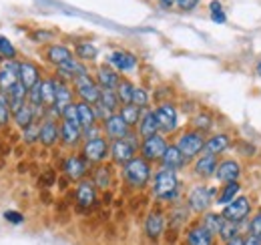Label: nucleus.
Listing matches in <instances>:
<instances>
[{
	"label": "nucleus",
	"instance_id": "nucleus-17",
	"mask_svg": "<svg viewBox=\"0 0 261 245\" xmlns=\"http://www.w3.org/2000/svg\"><path fill=\"white\" fill-rule=\"evenodd\" d=\"M161 163H163V169L177 171V169H181V167L187 163V159H185V155L179 151L177 145H169L165 155L161 157Z\"/></svg>",
	"mask_w": 261,
	"mask_h": 245
},
{
	"label": "nucleus",
	"instance_id": "nucleus-11",
	"mask_svg": "<svg viewBox=\"0 0 261 245\" xmlns=\"http://www.w3.org/2000/svg\"><path fill=\"white\" fill-rule=\"evenodd\" d=\"M16 83H20V62L6 61L0 68V91L8 92Z\"/></svg>",
	"mask_w": 261,
	"mask_h": 245
},
{
	"label": "nucleus",
	"instance_id": "nucleus-52",
	"mask_svg": "<svg viewBox=\"0 0 261 245\" xmlns=\"http://www.w3.org/2000/svg\"><path fill=\"white\" fill-rule=\"evenodd\" d=\"M4 219L10 221V223H14V225H18V223L24 221V217L18 213V211H4Z\"/></svg>",
	"mask_w": 261,
	"mask_h": 245
},
{
	"label": "nucleus",
	"instance_id": "nucleus-22",
	"mask_svg": "<svg viewBox=\"0 0 261 245\" xmlns=\"http://www.w3.org/2000/svg\"><path fill=\"white\" fill-rule=\"evenodd\" d=\"M68 105H72V91L66 87L65 83L57 81V99H55V107H50V109H53L55 115H63V111Z\"/></svg>",
	"mask_w": 261,
	"mask_h": 245
},
{
	"label": "nucleus",
	"instance_id": "nucleus-9",
	"mask_svg": "<svg viewBox=\"0 0 261 245\" xmlns=\"http://www.w3.org/2000/svg\"><path fill=\"white\" fill-rule=\"evenodd\" d=\"M215 199V191L213 189H207L203 185L195 187L191 193H189V207L195 211V213H203L209 209V205L213 203Z\"/></svg>",
	"mask_w": 261,
	"mask_h": 245
},
{
	"label": "nucleus",
	"instance_id": "nucleus-5",
	"mask_svg": "<svg viewBox=\"0 0 261 245\" xmlns=\"http://www.w3.org/2000/svg\"><path fill=\"white\" fill-rule=\"evenodd\" d=\"M72 83H74V87H76L79 96H81L85 103H89V105H97L98 101H100V87L97 85V81L91 79L89 75L76 77Z\"/></svg>",
	"mask_w": 261,
	"mask_h": 245
},
{
	"label": "nucleus",
	"instance_id": "nucleus-55",
	"mask_svg": "<svg viewBox=\"0 0 261 245\" xmlns=\"http://www.w3.org/2000/svg\"><path fill=\"white\" fill-rule=\"evenodd\" d=\"M197 4H199V0H179V2H177V6H179L181 10H193Z\"/></svg>",
	"mask_w": 261,
	"mask_h": 245
},
{
	"label": "nucleus",
	"instance_id": "nucleus-6",
	"mask_svg": "<svg viewBox=\"0 0 261 245\" xmlns=\"http://www.w3.org/2000/svg\"><path fill=\"white\" fill-rule=\"evenodd\" d=\"M251 213V203H249V199L247 197H243V195H239V197H235L229 205H225V209H223V217L231 221V223H241V221H245L247 217Z\"/></svg>",
	"mask_w": 261,
	"mask_h": 245
},
{
	"label": "nucleus",
	"instance_id": "nucleus-14",
	"mask_svg": "<svg viewBox=\"0 0 261 245\" xmlns=\"http://www.w3.org/2000/svg\"><path fill=\"white\" fill-rule=\"evenodd\" d=\"M165 231V219L161 211H151L145 219V233L151 241H157Z\"/></svg>",
	"mask_w": 261,
	"mask_h": 245
},
{
	"label": "nucleus",
	"instance_id": "nucleus-32",
	"mask_svg": "<svg viewBox=\"0 0 261 245\" xmlns=\"http://www.w3.org/2000/svg\"><path fill=\"white\" fill-rule=\"evenodd\" d=\"M12 117H14V122L18 125V127H22V129H27V127H31L36 119V109H34L33 105H24L22 109H18L16 113H12Z\"/></svg>",
	"mask_w": 261,
	"mask_h": 245
},
{
	"label": "nucleus",
	"instance_id": "nucleus-28",
	"mask_svg": "<svg viewBox=\"0 0 261 245\" xmlns=\"http://www.w3.org/2000/svg\"><path fill=\"white\" fill-rule=\"evenodd\" d=\"M229 147V137L227 135H223V133H219V135H213L209 141H205V147H203V153L207 155H217L223 153V151H227Z\"/></svg>",
	"mask_w": 261,
	"mask_h": 245
},
{
	"label": "nucleus",
	"instance_id": "nucleus-43",
	"mask_svg": "<svg viewBox=\"0 0 261 245\" xmlns=\"http://www.w3.org/2000/svg\"><path fill=\"white\" fill-rule=\"evenodd\" d=\"M22 141L24 143H29V145H33L36 141H40V127L33 122L31 127H27V129H22Z\"/></svg>",
	"mask_w": 261,
	"mask_h": 245
},
{
	"label": "nucleus",
	"instance_id": "nucleus-19",
	"mask_svg": "<svg viewBox=\"0 0 261 245\" xmlns=\"http://www.w3.org/2000/svg\"><path fill=\"white\" fill-rule=\"evenodd\" d=\"M109 62H111L117 70H121V72H130V70L137 66V57L127 53V51H115V53L109 57Z\"/></svg>",
	"mask_w": 261,
	"mask_h": 245
},
{
	"label": "nucleus",
	"instance_id": "nucleus-13",
	"mask_svg": "<svg viewBox=\"0 0 261 245\" xmlns=\"http://www.w3.org/2000/svg\"><path fill=\"white\" fill-rule=\"evenodd\" d=\"M130 127L125 122V119L119 115V113H115V115H111L107 121H105V131H107V135L113 139V141H119V139H127L129 137V131Z\"/></svg>",
	"mask_w": 261,
	"mask_h": 245
},
{
	"label": "nucleus",
	"instance_id": "nucleus-12",
	"mask_svg": "<svg viewBox=\"0 0 261 245\" xmlns=\"http://www.w3.org/2000/svg\"><path fill=\"white\" fill-rule=\"evenodd\" d=\"M155 115H157V121H159V129L165 133H173L177 129V109L171 105V103H163L155 109Z\"/></svg>",
	"mask_w": 261,
	"mask_h": 245
},
{
	"label": "nucleus",
	"instance_id": "nucleus-21",
	"mask_svg": "<svg viewBox=\"0 0 261 245\" xmlns=\"http://www.w3.org/2000/svg\"><path fill=\"white\" fill-rule=\"evenodd\" d=\"M27 99H29V89L22 83H16L8 91V107H10V111L16 113L18 109H22L27 105Z\"/></svg>",
	"mask_w": 261,
	"mask_h": 245
},
{
	"label": "nucleus",
	"instance_id": "nucleus-51",
	"mask_svg": "<svg viewBox=\"0 0 261 245\" xmlns=\"http://www.w3.org/2000/svg\"><path fill=\"white\" fill-rule=\"evenodd\" d=\"M98 135H100V131H98L97 125H93V127H89V129H83V137H85L87 141L98 139Z\"/></svg>",
	"mask_w": 261,
	"mask_h": 245
},
{
	"label": "nucleus",
	"instance_id": "nucleus-26",
	"mask_svg": "<svg viewBox=\"0 0 261 245\" xmlns=\"http://www.w3.org/2000/svg\"><path fill=\"white\" fill-rule=\"evenodd\" d=\"M61 139L65 145H76L81 139H83V127L81 125H74V122L63 121L61 125Z\"/></svg>",
	"mask_w": 261,
	"mask_h": 245
},
{
	"label": "nucleus",
	"instance_id": "nucleus-59",
	"mask_svg": "<svg viewBox=\"0 0 261 245\" xmlns=\"http://www.w3.org/2000/svg\"><path fill=\"white\" fill-rule=\"evenodd\" d=\"M257 72H259V77H261V62L257 64Z\"/></svg>",
	"mask_w": 261,
	"mask_h": 245
},
{
	"label": "nucleus",
	"instance_id": "nucleus-36",
	"mask_svg": "<svg viewBox=\"0 0 261 245\" xmlns=\"http://www.w3.org/2000/svg\"><path fill=\"white\" fill-rule=\"evenodd\" d=\"M57 99V81L55 79H44L42 81V107H55Z\"/></svg>",
	"mask_w": 261,
	"mask_h": 245
},
{
	"label": "nucleus",
	"instance_id": "nucleus-3",
	"mask_svg": "<svg viewBox=\"0 0 261 245\" xmlns=\"http://www.w3.org/2000/svg\"><path fill=\"white\" fill-rule=\"evenodd\" d=\"M177 147H179L181 153L185 155V159L189 161V159L197 157L199 153H203L205 137H203V133H199V131H187V133H183V135L179 137Z\"/></svg>",
	"mask_w": 261,
	"mask_h": 245
},
{
	"label": "nucleus",
	"instance_id": "nucleus-20",
	"mask_svg": "<svg viewBox=\"0 0 261 245\" xmlns=\"http://www.w3.org/2000/svg\"><path fill=\"white\" fill-rule=\"evenodd\" d=\"M59 139H61V127L53 119H46L40 125V143L44 147H53Z\"/></svg>",
	"mask_w": 261,
	"mask_h": 245
},
{
	"label": "nucleus",
	"instance_id": "nucleus-33",
	"mask_svg": "<svg viewBox=\"0 0 261 245\" xmlns=\"http://www.w3.org/2000/svg\"><path fill=\"white\" fill-rule=\"evenodd\" d=\"M225 217H223V213H207L205 217H203V227L205 229H209L213 235H219L221 233V229H223V225H225Z\"/></svg>",
	"mask_w": 261,
	"mask_h": 245
},
{
	"label": "nucleus",
	"instance_id": "nucleus-29",
	"mask_svg": "<svg viewBox=\"0 0 261 245\" xmlns=\"http://www.w3.org/2000/svg\"><path fill=\"white\" fill-rule=\"evenodd\" d=\"M76 111H79V121H81L83 129H89V127L97 125V113H95L93 105L81 101V103H76Z\"/></svg>",
	"mask_w": 261,
	"mask_h": 245
},
{
	"label": "nucleus",
	"instance_id": "nucleus-35",
	"mask_svg": "<svg viewBox=\"0 0 261 245\" xmlns=\"http://www.w3.org/2000/svg\"><path fill=\"white\" fill-rule=\"evenodd\" d=\"M239 191H241V185L237 183V181H231V183H225V187L221 189V193H219V197L215 199L219 205H229L235 197H239Z\"/></svg>",
	"mask_w": 261,
	"mask_h": 245
},
{
	"label": "nucleus",
	"instance_id": "nucleus-37",
	"mask_svg": "<svg viewBox=\"0 0 261 245\" xmlns=\"http://www.w3.org/2000/svg\"><path fill=\"white\" fill-rule=\"evenodd\" d=\"M98 103H100L105 109H109L111 113H115V111L119 109V105H121L117 91H111V89H100V101H98Z\"/></svg>",
	"mask_w": 261,
	"mask_h": 245
},
{
	"label": "nucleus",
	"instance_id": "nucleus-54",
	"mask_svg": "<svg viewBox=\"0 0 261 245\" xmlns=\"http://www.w3.org/2000/svg\"><path fill=\"white\" fill-rule=\"evenodd\" d=\"M10 113H12V111H10V107L0 103V127L8 122V119H10Z\"/></svg>",
	"mask_w": 261,
	"mask_h": 245
},
{
	"label": "nucleus",
	"instance_id": "nucleus-56",
	"mask_svg": "<svg viewBox=\"0 0 261 245\" xmlns=\"http://www.w3.org/2000/svg\"><path fill=\"white\" fill-rule=\"evenodd\" d=\"M243 245H261V239H259V237H255V235H251V233H249V235H247V237L243 239Z\"/></svg>",
	"mask_w": 261,
	"mask_h": 245
},
{
	"label": "nucleus",
	"instance_id": "nucleus-15",
	"mask_svg": "<svg viewBox=\"0 0 261 245\" xmlns=\"http://www.w3.org/2000/svg\"><path fill=\"white\" fill-rule=\"evenodd\" d=\"M89 171V161L85 157H70L65 161V173L68 179L72 181H81L85 177V173Z\"/></svg>",
	"mask_w": 261,
	"mask_h": 245
},
{
	"label": "nucleus",
	"instance_id": "nucleus-38",
	"mask_svg": "<svg viewBox=\"0 0 261 245\" xmlns=\"http://www.w3.org/2000/svg\"><path fill=\"white\" fill-rule=\"evenodd\" d=\"M93 183H95L97 189H109V185H111V169L107 165H100V167L95 169Z\"/></svg>",
	"mask_w": 261,
	"mask_h": 245
},
{
	"label": "nucleus",
	"instance_id": "nucleus-24",
	"mask_svg": "<svg viewBox=\"0 0 261 245\" xmlns=\"http://www.w3.org/2000/svg\"><path fill=\"white\" fill-rule=\"evenodd\" d=\"M20 83L31 91L34 85L40 83V72H38V66L33 62L24 61L20 62Z\"/></svg>",
	"mask_w": 261,
	"mask_h": 245
},
{
	"label": "nucleus",
	"instance_id": "nucleus-2",
	"mask_svg": "<svg viewBox=\"0 0 261 245\" xmlns=\"http://www.w3.org/2000/svg\"><path fill=\"white\" fill-rule=\"evenodd\" d=\"M153 193L157 199L161 201H173L179 195V179L175 175V171L161 169L155 175V183H153Z\"/></svg>",
	"mask_w": 261,
	"mask_h": 245
},
{
	"label": "nucleus",
	"instance_id": "nucleus-41",
	"mask_svg": "<svg viewBox=\"0 0 261 245\" xmlns=\"http://www.w3.org/2000/svg\"><path fill=\"white\" fill-rule=\"evenodd\" d=\"M135 107H139V109H147V105H149V92L145 91L143 87H135V91H133V101H130Z\"/></svg>",
	"mask_w": 261,
	"mask_h": 245
},
{
	"label": "nucleus",
	"instance_id": "nucleus-10",
	"mask_svg": "<svg viewBox=\"0 0 261 245\" xmlns=\"http://www.w3.org/2000/svg\"><path fill=\"white\" fill-rule=\"evenodd\" d=\"M107 155H111V145L102 137L93 139V141H87L85 147H83V157L89 163H100V161L107 159Z\"/></svg>",
	"mask_w": 261,
	"mask_h": 245
},
{
	"label": "nucleus",
	"instance_id": "nucleus-44",
	"mask_svg": "<svg viewBox=\"0 0 261 245\" xmlns=\"http://www.w3.org/2000/svg\"><path fill=\"white\" fill-rule=\"evenodd\" d=\"M29 105H33L36 111L42 107V81L29 91Z\"/></svg>",
	"mask_w": 261,
	"mask_h": 245
},
{
	"label": "nucleus",
	"instance_id": "nucleus-23",
	"mask_svg": "<svg viewBox=\"0 0 261 245\" xmlns=\"http://www.w3.org/2000/svg\"><path fill=\"white\" fill-rule=\"evenodd\" d=\"M157 131H159V121H157L155 111H145L141 121H139V135L143 139H147V137L157 135Z\"/></svg>",
	"mask_w": 261,
	"mask_h": 245
},
{
	"label": "nucleus",
	"instance_id": "nucleus-45",
	"mask_svg": "<svg viewBox=\"0 0 261 245\" xmlns=\"http://www.w3.org/2000/svg\"><path fill=\"white\" fill-rule=\"evenodd\" d=\"M239 223H231V221H225V225H223V229H221V233H219V237L227 243L231 239H235V237H239V227H237Z\"/></svg>",
	"mask_w": 261,
	"mask_h": 245
},
{
	"label": "nucleus",
	"instance_id": "nucleus-42",
	"mask_svg": "<svg viewBox=\"0 0 261 245\" xmlns=\"http://www.w3.org/2000/svg\"><path fill=\"white\" fill-rule=\"evenodd\" d=\"M0 55H2L6 61H14V57H16L14 44H12L6 36H2V34H0Z\"/></svg>",
	"mask_w": 261,
	"mask_h": 245
},
{
	"label": "nucleus",
	"instance_id": "nucleus-58",
	"mask_svg": "<svg viewBox=\"0 0 261 245\" xmlns=\"http://www.w3.org/2000/svg\"><path fill=\"white\" fill-rule=\"evenodd\" d=\"M225 245H243V239H241V237H235V239H231V241H227Z\"/></svg>",
	"mask_w": 261,
	"mask_h": 245
},
{
	"label": "nucleus",
	"instance_id": "nucleus-7",
	"mask_svg": "<svg viewBox=\"0 0 261 245\" xmlns=\"http://www.w3.org/2000/svg\"><path fill=\"white\" fill-rule=\"evenodd\" d=\"M167 143L161 135H153V137H147L143 139L141 143V157L145 161H161V157L167 151Z\"/></svg>",
	"mask_w": 261,
	"mask_h": 245
},
{
	"label": "nucleus",
	"instance_id": "nucleus-39",
	"mask_svg": "<svg viewBox=\"0 0 261 245\" xmlns=\"http://www.w3.org/2000/svg\"><path fill=\"white\" fill-rule=\"evenodd\" d=\"M74 55H76L81 61H95L98 53L91 42H79L76 48H74Z\"/></svg>",
	"mask_w": 261,
	"mask_h": 245
},
{
	"label": "nucleus",
	"instance_id": "nucleus-4",
	"mask_svg": "<svg viewBox=\"0 0 261 245\" xmlns=\"http://www.w3.org/2000/svg\"><path fill=\"white\" fill-rule=\"evenodd\" d=\"M135 153H137V141H133V133H129L127 139L113 141L111 145V157L117 165H127L135 159Z\"/></svg>",
	"mask_w": 261,
	"mask_h": 245
},
{
	"label": "nucleus",
	"instance_id": "nucleus-53",
	"mask_svg": "<svg viewBox=\"0 0 261 245\" xmlns=\"http://www.w3.org/2000/svg\"><path fill=\"white\" fill-rule=\"evenodd\" d=\"M55 34L48 31H36L33 34V40H36V42H46V40H50Z\"/></svg>",
	"mask_w": 261,
	"mask_h": 245
},
{
	"label": "nucleus",
	"instance_id": "nucleus-48",
	"mask_svg": "<svg viewBox=\"0 0 261 245\" xmlns=\"http://www.w3.org/2000/svg\"><path fill=\"white\" fill-rule=\"evenodd\" d=\"M193 125H195V131L203 133V131H207L211 127V119L207 115H197L195 119H193Z\"/></svg>",
	"mask_w": 261,
	"mask_h": 245
},
{
	"label": "nucleus",
	"instance_id": "nucleus-50",
	"mask_svg": "<svg viewBox=\"0 0 261 245\" xmlns=\"http://www.w3.org/2000/svg\"><path fill=\"white\" fill-rule=\"evenodd\" d=\"M55 181H57V173L55 171H46V173L40 175V185L42 187H53Z\"/></svg>",
	"mask_w": 261,
	"mask_h": 245
},
{
	"label": "nucleus",
	"instance_id": "nucleus-16",
	"mask_svg": "<svg viewBox=\"0 0 261 245\" xmlns=\"http://www.w3.org/2000/svg\"><path fill=\"white\" fill-rule=\"evenodd\" d=\"M239 173H241V167L237 161L227 159V161H221L217 165V171H215V177L217 181L221 183H231V181H237L239 179Z\"/></svg>",
	"mask_w": 261,
	"mask_h": 245
},
{
	"label": "nucleus",
	"instance_id": "nucleus-49",
	"mask_svg": "<svg viewBox=\"0 0 261 245\" xmlns=\"http://www.w3.org/2000/svg\"><path fill=\"white\" fill-rule=\"evenodd\" d=\"M249 233L261 239V213L255 215V217L251 219V223H249Z\"/></svg>",
	"mask_w": 261,
	"mask_h": 245
},
{
	"label": "nucleus",
	"instance_id": "nucleus-57",
	"mask_svg": "<svg viewBox=\"0 0 261 245\" xmlns=\"http://www.w3.org/2000/svg\"><path fill=\"white\" fill-rule=\"evenodd\" d=\"M161 2V6H165V8H171V6H175L179 0H159Z\"/></svg>",
	"mask_w": 261,
	"mask_h": 245
},
{
	"label": "nucleus",
	"instance_id": "nucleus-25",
	"mask_svg": "<svg viewBox=\"0 0 261 245\" xmlns=\"http://www.w3.org/2000/svg\"><path fill=\"white\" fill-rule=\"evenodd\" d=\"M217 157L215 155H207L203 153L199 159H197L195 163V173L199 177H211V175H215V171H217Z\"/></svg>",
	"mask_w": 261,
	"mask_h": 245
},
{
	"label": "nucleus",
	"instance_id": "nucleus-31",
	"mask_svg": "<svg viewBox=\"0 0 261 245\" xmlns=\"http://www.w3.org/2000/svg\"><path fill=\"white\" fill-rule=\"evenodd\" d=\"M59 75H63V77H66V79L74 81L76 77H83V75H89V72H87V68L83 66V62L70 59V61H66L65 64L59 66Z\"/></svg>",
	"mask_w": 261,
	"mask_h": 245
},
{
	"label": "nucleus",
	"instance_id": "nucleus-30",
	"mask_svg": "<svg viewBox=\"0 0 261 245\" xmlns=\"http://www.w3.org/2000/svg\"><path fill=\"white\" fill-rule=\"evenodd\" d=\"M46 59L53 62V64L61 66V64H65L66 61L72 59V53H70L66 46H63V44H53V46H48V51H46Z\"/></svg>",
	"mask_w": 261,
	"mask_h": 245
},
{
	"label": "nucleus",
	"instance_id": "nucleus-27",
	"mask_svg": "<svg viewBox=\"0 0 261 245\" xmlns=\"http://www.w3.org/2000/svg\"><path fill=\"white\" fill-rule=\"evenodd\" d=\"M187 245H213V233L203 225H195L187 231Z\"/></svg>",
	"mask_w": 261,
	"mask_h": 245
},
{
	"label": "nucleus",
	"instance_id": "nucleus-34",
	"mask_svg": "<svg viewBox=\"0 0 261 245\" xmlns=\"http://www.w3.org/2000/svg\"><path fill=\"white\" fill-rule=\"evenodd\" d=\"M119 115L125 119V122H127L129 127H135V125H139L141 117H143V109L135 107L133 103H130V105H121V111H119Z\"/></svg>",
	"mask_w": 261,
	"mask_h": 245
},
{
	"label": "nucleus",
	"instance_id": "nucleus-47",
	"mask_svg": "<svg viewBox=\"0 0 261 245\" xmlns=\"http://www.w3.org/2000/svg\"><path fill=\"white\" fill-rule=\"evenodd\" d=\"M63 121H68V122H74V125H81L79 121V111H76V105L72 103V105H68L65 111H63Z\"/></svg>",
	"mask_w": 261,
	"mask_h": 245
},
{
	"label": "nucleus",
	"instance_id": "nucleus-40",
	"mask_svg": "<svg viewBox=\"0 0 261 245\" xmlns=\"http://www.w3.org/2000/svg\"><path fill=\"white\" fill-rule=\"evenodd\" d=\"M133 91H135L133 83L127 81V79H121V83H119V87H117V94H119L121 105H130V101H133Z\"/></svg>",
	"mask_w": 261,
	"mask_h": 245
},
{
	"label": "nucleus",
	"instance_id": "nucleus-18",
	"mask_svg": "<svg viewBox=\"0 0 261 245\" xmlns=\"http://www.w3.org/2000/svg\"><path fill=\"white\" fill-rule=\"evenodd\" d=\"M119 83H121V77H119V72L117 70H113L111 66H100L97 70V85L100 89H111V91H117V87H119Z\"/></svg>",
	"mask_w": 261,
	"mask_h": 245
},
{
	"label": "nucleus",
	"instance_id": "nucleus-1",
	"mask_svg": "<svg viewBox=\"0 0 261 245\" xmlns=\"http://www.w3.org/2000/svg\"><path fill=\"white\" fill-rule=\"evenodd\" d=\"M123 177H125L129 187H135V189L145 187L151 179L149 161H145L143 157H135L127 165H123Z\"/></svg>",
	"mask_w": 261,
	"mask_h": 245
},
{
	"label": "nucleus",
	"instance_id": "nucleus-46",
	"mask_svg": "<svg viewBox=\"0 0 261 245\" xmlns=\"http://www.w3.org/2000/svg\"><path fill=\"white\" fill-rule=\"evenodd\" d=\"M209 10H211V18H213V22H217V24H223V22L227 20V16H225V12H223V6H221V2L213 0V2L209 4Z\"/></svg>",
	"mask_w": 261,
	"mask_h": 245
},
{
	"label": "nucleus",
	"instance_id": "nucleus-8",
	"mask_svg": "<svg viewBox=\"0 0 261 245\" xmlns=\"http://www.w3.org/2000/svg\"><path fill=\"white\" fill-rule=\"evenodd\" d=\"M74 197H76V209H79V211H89V209L97 203V187H95L93 181L81 179Z\"/></svg>",
	"mask_w": 261,
	"mask_h": 245
}]
</instances>
